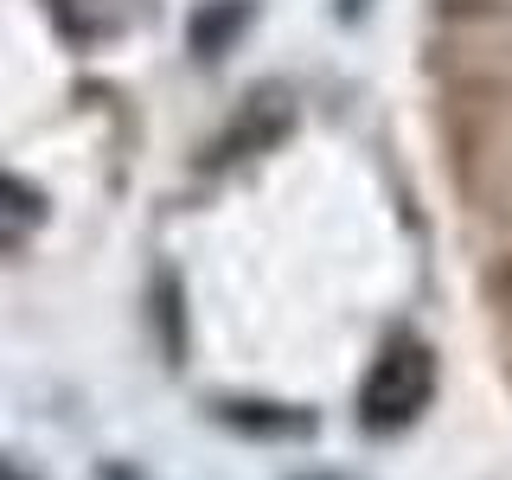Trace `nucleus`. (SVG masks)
<instances>
[{"label":"nucleus","instance_id":"4","mask_svg":"<svg viewBox=\"0 0 512 480\" xmlns=\"http://www.w3.org/2000/svg\"><path fill=\"white\" fill-rule=\"evenodd\" d=\"M32 224H39V199H32L20 180H7V173H0V244L26 237Z\"/></svg>","mask_w":512,"mask_h":480},{"label":"nucleus","instance_id":"2","mask_svg":"<svg viewBox=\"0 0 512 480\" xmlns=\"http://www.w3.org/2000/svg\"><path fill=\"white\" fill-rule=\"evenodd\" d=\"M141 0H58V26L71 32L77 45H103L116 39V32L135 26Z\"/></svg>","mask_w":512,"mask_h":480},{"label":"nucleus","instance_id":"1","mask_svg":"<svg viewBox=\"0 0 512 480\" xmlns=\"http://www.w3.org/2000/svg\"><path fill=\"white\" fill-rule=\"evenodd\" d=\"M429 391H436V359H429V346L423 340H391L372 359L365 391H359L365 429H404V423H416V410L429 404Z\"/></svg>","mask_w":512,"mask_h":480},{"label":"nucleus","instance_id":"3","mask_svg":"<svg viewBox=\"0 0 512 480\" xmlns=\"http://www.w3.org/2000/svg\"><path fill=\"white\" fill-rule=\"evenodd\" d=\"M282 128H288V103H282V96H250V109L237 116V128L218 141L212 154H218V160H237L244 148H263V141H276Z\"/></svg>","mask_w":512,"mask_h":480}]
</instances>
